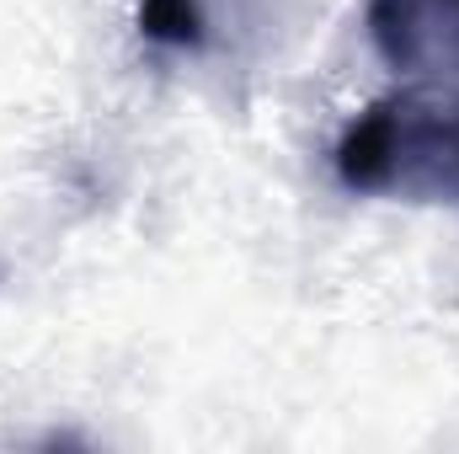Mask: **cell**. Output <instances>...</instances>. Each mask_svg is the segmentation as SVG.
I'll return each mask as SVG.
<instances>
[{"label":"cell","instance_id":"cell-3","mask_svg":"<svg viewBox=\"0 0 459 454\" xmlns=\"http://www.w3.org/2000/svg\"><path fill=\"white\" fill-rule=\"evenodd\" d=\"M139 32L155 48H204L209 43V5L204 0H144L139 5Z\"/></svg>","mask_w":459,"mask_h":454},{"label":"cell","instance_id":"cell-1","mask_svg":"<svg viewBox=\"0 0 459 454\" xmlns=\"http://www.w3.org/2000/svg\"><path fill=\"white\" fill-rule=\"evenodd\" d=\"M332 166L358 198L459 209V86L406 81L374 97L342 128Z\"/></svg>","mask_w":459,"mask_h":454},{"label":"cell","instance_id":"cell-2","mask_svg":"<svg viewBox=\"0 0 459 454\" xmlns=\"http://www.w3.org/2000/svg\"><path fill=\"white\" fill-rule=\"evenodd\" d=\"M363 27L401 81L459 86V0H368Z\"/></svg>","mask_w":459,"mask_h":454}]
</instances>
